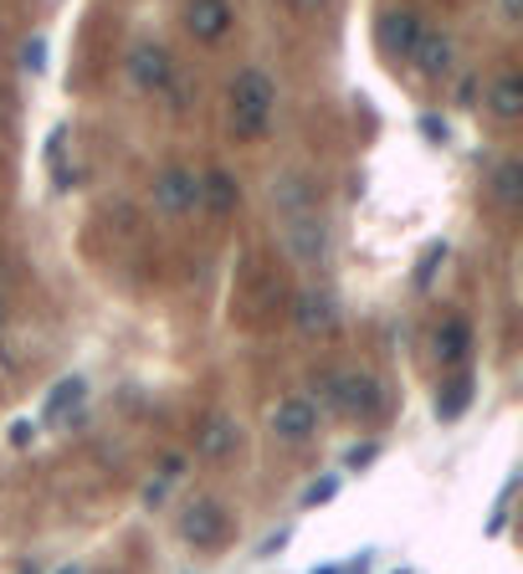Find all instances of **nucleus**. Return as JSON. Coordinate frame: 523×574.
Here are the masks:
<instances>
[{"label":"nucleus","mask_w":523,"mask_h":574,"mask_svg":"<svg viewBox=\"0 0 523 574\" xmlns=\"http://www.w3.org/2000/svg\"><path fill=\"white\" fill-rule=\"evenodd\" d=\"M57 574H83V570H77V564H67V570H57Z\"/></svg>","instance_id":"27"},{"label":"nucleus","mask_w":523,"mask_h":574,"mask_svg":"<svg viewBox=\"0 0 523 574\" xmlns=\"http://www.w3.org/2000/svg\"><path fill=\"white\" fill-rule=\"evenodd\" d=\"M195 452L206 462H221L237 452V421H226V415H216L206 431H200V442H195Z\"/></svg>","instance_id":"18"},{"label":"nucleus","mask_w":523,"mask_h":574,"mask_svg":"<svg viewBox=\"0 0 523 574\" xmlns=\"http://www.w3.org/2000/svg\"><path fill=\"white\" fill-rule=\"evenodd\" d=\"M272 206H277V216H293V210H314L318 206V185L308 175H298V170H287V175L272 180Z\"/></svg>","instance_id":"15"},{"label":"nucleus","mask_w":523,"mask_h":574,"mask_svg":"<svg viewBox=\"0 0 523 574\" xmlns=\"http://www.w3.org/2000/svg\"><path fill=\"white\" fill-rule=\"evenodd\" d=\"M272 113H277V83L262 67H241L226 88V129L241 144H262L272 133Z\"/></svg>","instance_id":"1"},{"label":"nucleus","mask_w":523,"mask_h":574,"mask_svg":"<svg viewBox=\"0 0 523 574\" xmlns=\"http://www.w3.org/2000/svg\"><path fill=\"white\" fill-rule=\"evenodd\" d=\"M488 195H493L498 206L513 216V210L523 206V164L519 160H498L493 175H488Z\"/></svg>","instance_id":"17"},{"label":"nucleus","mask_w":523,"mask_h":574,"mask_svg":"<svg viewBox=\"0 0 523 574\" xmlns=\"http://www.w3.org/2000/svg\"><path fill=\"white\" fill-rule=\"evenodd\" d=\"M318 421H324V415H318V405L308 396H293V400H283V405H277V411H272V436H277V442H287V446H303L308 442V436H314L318 431Z\"/></svg>","instance_id":"11"},{"label":"nucleus","mask_w":523,"mask_h":574,"mask_svg":"<svg viewBox=\"0 0 523 574\" xmlns=\"http://www.w3.org/2000/svg\"><path fill=\"white\" fill-rule=\"evenodd\" d=\"M442 262H447V247H442V241H436V247H426V262H421V272H416V288H426V282H432V272Z\"/></svg>","instance_id":"21"},{"label":"nucleus","mask_w":523,"mask_h":574,"mask_svg":"<svg viewBox=\"0 0 523 574\" xmlns=\"http://www.w3.org/2000/svg\"><path fill=\"white\" fill-rule=\"evenodd\" d=\"M293 324H298V334H308V339H329V334H339V303H334V293H324V288L298 293V303H293Z\"/></svg>","instance_id":"10"},{"label":"nucleus","mask_w":523,"mask_h":574,"mask_svg":"<svg viewBox=\"0 0 523 574\" xmlns=\"http://www.w3.org/2000/svg\"><path fill=\"white\" fill-rule=\"evenodd\" d=\"M237 26V6L231 0H185V31L200 46H216Z\"/></svg>","instance_id":"8"},{"label":"nucleus","mask_w":523,"mask_h":574,"mask_svg":"<svg viewBox=\"0 0 523 574\" xmlns=\"http://www.w3.org/2000/svg\"><path fill=\"white\" fill-rule=\"evenodd\" d=\"M287 6H293V11H298V15H314V11H324L329 0H287Z\"/></svg>","instance_id":"24"},{"label":"nucleus","mask_w":523,"mask_h":574,"mask_svg":"<svg viewBox=\"0 0 523 574\" xmlns=\"http://www.w3.org/2000/svg\"><path fill=\"white\" fill-rule=\"evenodd\" d=\"M421 11H411V6H390V11H380V21H374V46L385 52L390 62H405L411 57V46H416L421 36Z\"/></svg>","instance_id":"7"},{"label":"nucleus","mask_w":523,"mask_h":574,"mask_svg":"<svg viewBox=\"0 0 523 574\" xmlns=\"http://www.w3.org/2000/svg\"><path fill=\"white\" fill-rule=\"evenodd\" d=\"M432 354L442 369L467 365V354H472V324H467V318H442L432 334Z\"/></svg>","instance_id":"13"},{"label":"nucleus","mask_w":523,"mask_h":574,"mask_svg":"<svg viewBox=\"0 0 523 574\" xmlns=\"http://www.w3.org/2000/svg\"><path fill=\"white\" fill-rule=\"evenodd\" d=\"M83 396H88V385L83 380H62L57 390H52V400H46V421H57V415L67 411V405H77Z\"/></svg>","instance_id":"19"},{"label":"nucleus","mask_w":523,"mask_h":574,"mask_svg":"<svg viewBox=\"0 0 523 574\" xmlns=\"http://www.w3.org/2000/svg\"><path fill=\"white\" fill-rule=\"evenodd\" d=\"M237 206H241V180L231 170H206L200 175V210L226 221V216H237Z\"/></svg>","instance_id":"12"},{"label":"nucleus","mask_w":523,"mask_h":574,"mask_svg":"<svg viewBox=\"0 0 523 574\" xmlns=\"http://www.w3.org/2000/svg\"><path fill=\"white\" fill-rule=\"evenodd\" d=\"M411 67H416L426 83H442V77H451V67H457V42H451L447 31H432V26H421L416 46H411Z\"/></svg>","instance_id":"9"},{"label":"nucleus","mask_w":523,"mask_h":574,"mask_svg":"<svg viewBox=\"0 0 523 574\" xmlns=\"http://www.w3.org/2000/svg\"><path fill=\"white\" fill-rule=\"evenodd\" d=\"M150 206L170 221H185L200 210V175H195L190 164H165L150 185Z\"/></svg>","instance_id":"5"},{"label":"nucleus","mask_w":523,"mask_h":574,"mask_svg":"<svg viewBox=\"0 0 523 574\" xmlns=\"http://www.w3.org/2000/svg\"><path fill=\"white\" fill-rule=\"evenodd\" d=\"M472 396H478V380H472L467 369H457V375L436 390V421H462L467 405H472Z\"/></svg>","instance_id":"16"},{"label":"nucleus","mask_w":523,"mask_h":574,"mask_svg":"<svg viewBox=\"0 0 523 574\" xmlns=\"http://www.w3.org/2000/svg\"><path fill=\"white\" fill-rule=\"evenodd\" d=\"M308 400L318 405V415H349V421H374L385 411V390L370 369H339V375H318Z\"/></svg>","instance_id":"2"},{"label":"nucleus","mask_w":523,"mask_h":574,"mask_svg":"<svg viewBox=\"0 0 523 574\" xmlns=\"http://www.w3.org/2000/svg\"><path fill=\"white\" fill-rule=\"evenodd\" d=\"M374 452H380V446H355V452H349V467H364Z\"/></svg>","instance_id":"25"},{"label":"nucleus","mask_w":523,"mask_h":574,"mask_svg":"<svg viewBox=\"0 0 523 574\" xmlns=\"http://www.w3.org/2000/svg\"><path fill=\"white\" fill-rule=\"evenodd\" d=\"M283 251L293 257L298 267H318V262H329V251H334V231L329 221L314 210H293V216H283Z\"/></svg>","instance_id":"3"},{"label":"nucleus","mask_w":523,"mask_h":574,"mask_svg":"<svg viewBox=\"0 0 523 574\" xmlns=\"http://www.w3.org/2000/svg\"><path fill=\"white\" fill-rule=\"evenodd\" d=\"M334 492H339V477H324V483H314L303 492V508H318V502H329Z\"/></svg>","instance_id":"22"},{"label":"nucleus","mask_w":523,"mask_h":574,"mask_svg":"<svg viewBox=\"0 0 523 574\" xmlns=\"http://www.w3.org/2000/svg\"><path fill=\"white\" fill-rule=\"evenodd\" d=\"M498 15H503V26H519V21H523V0H498Z\"/></svg>","instance_id":"23"},{"label":"nucleus","mask_w":523,"mask_h":574,"mask_svg":"<svg viewBox=\"0 0 523 574\" xmlns=\"http://www.w3.org/2000/svg\"><path fill=\"white\" fill-rule=\"evenodd\" d=\"M482 104L498 123H519L523 118V77L519 73H498L488 88H482Z\"/></svg>","instance_id":"14"},{"label":"nucleus","mask_w":523,"mask_h":574,"mask_svg":"<svg viewBox=\"0 0 523 574\" xmlns=\"http://www.w3.org/2000/svg\"><path fill=\"white\" fill-rule=\"evenodd\" d=\"M160 498H165V483H150V487H144V502H150V508H160Z\"/></svg>","instance_id":"26"},{"label":"nucleus","mask_w":523,"mask_h":574,"mask_svg":"<svg viewBox=\"0 0 523 574\" xmlns=\"http://www.w3.org/2000/svg\"><path fill=\"white\" fill-rule=\"evenodd\" d=\"M21 67H26V73H42V67H46V42H42V36L21 42Z\"/></svg>","instance_id":"20"},{"label":"nucleus","mask_w":523,"mask_h":574,"mask_svg":"<svg viewBox=\"0 0 523 574\" xmlns=\"http://www.w3.org/2000/svg\"><path fill=\"white\" fill-rule=\"evenodd\" d=\"M123 77L139 98H165L170 77H175V52L165 42H134L123 57Z\"/></svg>","instance_id":"4"},{"label":"nucleus","mask_w":523,"mask_h":574,"mask_svg":"<svg viewBox=\"0 0 523 574\" xmlns=\"http://www.w3.org/2000/svg\"><path fill=\"white\" fill-rule=\"evenodd\" d=\"M226 529H231V518H226V508L216 498H195L185 502V513H179V539L195 549H226Z\"/></svg>","instance_id":"6"},{"label":"nucleus","mask_w":523,"mask_h":574,"mask_svg":"<svg viewBox=\"0 0 523 574\" xmlns=\"http://www.w3.org/2000/svg\"><path fill=\"white\" fill-rule=\"evenodd\" d=\"M318 574H339V570H318Z\"/></svg>","instance_id":"28"}]
</instances>
